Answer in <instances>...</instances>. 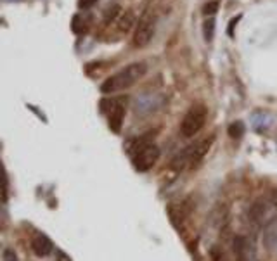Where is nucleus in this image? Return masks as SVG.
<instances>
[{
  "label": "nucleus",
  "mask_w": 277,
  "mask_h": 261,
  "mask_svg": "<svg viewBox=\"0 0 277 261\" xmlns=\"http://www.w3.org/2000/svg\"><path fill=\"white\" fill-rule=\"evenodd\" d=\"M146 73H148L146 63H133L125 69H121V71H118L116 75L109 76V78L101 85V92L115 93V92L125 90V88H130L132 85H135Z\"/></svg>",
  "instance_id": "obj_1"
},
{
  "label": "nucleus",
  "mask_w": 277,
  "mask_h": 261,
  "mask_svg": "<svg viewBox=\"0 0 277 261\" xmlns=\"http://www.w3.org/2000/svg\"><path fill=\"white\" fill-rule=\"evenodd\" d=\"M211 144H213V137H206V138H203V140L196 142L194 145H189V147L184 149L177 158L173 159L172 168L178 171V170H184L186 165L196 166L198 163H201L203 158L208 154Z\"/></svg>",
  "instance_id": "obj_2"
},
{
  "label": "nucleus",
  "mask_w": 277,
  "mask_h": 261,
  "mask_svg": "<svg viewBox=\"0 0 277 261\" xmlns=\"http://www.w3.org/2000/svg\"><path fill=\"white\" fill-rule=\"evenodd\" d=\"M206 118H208V109L203 104H196L187 111V114L184 116L180 123V133L182 137L191 138L194 137L199 130L205 126L206 123Z\"/></svg>",
  "instance_id": "obj_3"
},
{
  "label": "nucleus",
  "mask_w": 277,
  "mask_h": 261,
  "mask_svg": "<svg viewBox=\"0 0 277 261\" xmlns=\"http://www.w3.org/2000/svg\"><path fill=\"white\" fill-rule=\"evenodd\" d=\"M158 159H160V147L154 144L146 145L144 149H141L132 156L133 166L137 171H149L158 163Z\"/></svg>",
  "instance_id": "obj_4"
},
{
  "label": "nucleus",
  "mask_w": 277,
  "mask_h": 261,
  "mask_svg": "<svg viewBox=\"0 0 277 261\" xmlns=\"http://www.w3.org/2000/svg\"><path fill=\"white\" fill-rule=\"evenodd\" d=\"M156 30V21H154L153 16L144 14L138 19V24L135 28V35H133V45L135 47H146L151 42Z\"/></svg>",
  "instance_id": "obj_5"
},
{
  "label": "nucleus",
  "mask_w": 277,
  "mask_h": 261,
  "mask_svg": "<svg viewBox=\"0 0 277 261\" xmlns=\"http://www.w3.org/2000/svg\"><path fill=\"white\" fill-rule=\"evenodd\" d=\"M163 106V97L156 93H142L135 99V113L141 116L156 113Z\"/></svg>",
  "instance_id": "obj_6"
},
{
  "label": "nucleus",
  "mask_w": 277,
  "mask_h": 261,
  "mask_svg": "<svg viewBox=\"0 0 277 261\" xmlns=\"http://www.w3.org/2000/svg\"><path fill=\"white\" fill-rule=\"evenodd\" d=\"M232 251H234L236 261H251L255 254L253 244L244 235H236L232 240Z\"/></svg>",
  "instance_id": "obj_7"
},
{
  "label": "nucleus",
  "mask_w": 277,
  "mask_h": 261,
  "mask_svg": "<svg viewBox=\"0 0 277 261\" xmlns=\"http://www.w3.org/2000/svg\"><path fill=\"white\" fill-rule=\"evenodd\" d=\"M277 201H270V199H258V201L253 202V206L250 207V220L253 223H262L263 220L267 218L268 215V210H270L272 206H275Z\"/></svg>",
  "instance_id": "obj_8"
},
{
  "label": "nucleus",
  "mask_w": 277,
  "mask_h": 261,
  "mask_svg": "<svg viewBox=\"0 0 277 261\" xmlns=\"http://www.w3.org/2000/svg\"><path fill=\"white\" fill-rule=\"evenodd\" d=\"M108 121H109V128L113 130L115 133H120L121 130V123H123V118H125V104L123 100H115L108 113Z\"/></svg>",
  "instance_id": "obj_9"
},
{
  "label": "nucleus",
  "mask_w": 277,
  "mask_h": 261,
  "mask_svg": "<svg viewBox=\"0 0 277 261\" xmlns=\"http://www.w3.org/2000/svg\"><path fill=\"white\" fill-rule=\"evenodd\" d=\"M31 249L36 256H40V258H45L52 252L54 249V244H52V240L47 237V235L43 234H36L33 240H31Z\"/></svg>",
  "instance_id": "obj_10"
},
{
  "label": "nucleus",
  "mask_w": 277,
  "mask_h": 261,
  "mask_svg": "<svg viewBox=\"0 0 277 261\" xmlns=\"http://www.w3.org/2000/svg\"><path fill=\"white\" fill-rule=\"evenodd\" d=\"M272 125V116L267 111H255L251 114V126H253L255 132L263 133L270 128Z\"/></svg>",
  "instance_id": "obj_11"
},
{
  "label": "nucleus",
  "mask_w": 277,
  "mask_h": 261,
  "mask_svg": "<svg viewBox=\"0 0 277 261\" xmlns=\"http://www.w3.org/2000/svg\"><path fill=\"white\" fill-rule=\"evenodd\" d=\"M263 244H265L267 249H277V230L274 225H268L263 232Z\"/></svg>",
  "instance_id": "obj_12"
},
{
  "label": "nucleus",
  "mask_w": 277,
  "mask_h": 261,
  "mask_svg": "<svg viewBox=\"0 0 277 261\" xmlns=\"http://www.w3.org/2000/svg\"><path fill=\"white\" fill-rule=\"evenodd\" d=\"M215 24H217V21H215L213 18H208L205 23H203V36H205L206 42H211L215 36Z\"/></svg>",
  "instance_id": "obj_13"
},
{
  "label": "nucleus",
  "mask_w": 277,
  "mask_h": 261,
  "mask_svg": "<svg viewBox=\"0 0 277 261\" xmlns=\"http://www.w3.org/2000/svg\"><path fill=\"white\" fill-rule=\"evenodd\" d=\"M227 132H229V137L232 138H241L244 135V132H246V126H244L243 121H234V123H230V126L227 128Z\"/></svg>",
  "instance_id": "obj_14"
},
{
  "label": "nucleus",
  "mask_w": 277,
  "mask_h": 261,
  "mask_svg": "<svg viewBox=\"0 0 277 261\" xmlns=\"http://www.w3.org/2000/svg\"><path fill=\"white\" fill-rule=\"evenodd\" d=\"M71 28H73V31H75L76 35H81V33H85V31H87V23H85V19L81 18L80 14H76L75 18H73Z\"/></svg>",
  "instance_id": "obj_15"
},
{
  "label": "nucleus",
  "mask_w": 277,
  "mask_h": 261,
  "mask_svg": "<svg viewBox=\"0 0 277 261\" xmlns=\"http://www.w3.org/2000/svg\"><path fill=\"white\" fill-rule=\"evenodd\" d=\"M132 24H133V14H132V11H127L123 18H121V21H120V30L121 31H128Z\"/></svg>",
  "instance_id": "obj_16"
},
{
  "label": "nucleus",
  "mask_w": 277,
  "mask_h": 261,
  "mask_svg": "<svg viewBox=\"0 0 277 261\" xmlns=\"http://www.w3.org/2000/svg\"><path fill=\"white\" fill-rule=\"evenodd\" d=\"M121 11V7L120 6H113V7H109L108 11H106V14H104V21L106 23H109V21H113V19L118 16V12Z\"/></svg>",
  "instance_id": "obj_17"
},
{
  "label": "nucleus",
  "mask_w": 277,
  "mask_h": 261,
  "mask_svg": "<svg viewBox=\"0 0 277 261\" xmlns=\"http://www.w3.org/2000/svg\"><path fill=\"white\" fill-rule=\"evenodd\" d=\"M217 11H218V2H208V4H205V7H203V14H205L206 18L208 16L211 18Z\"/></svg>",
  "instance_id": "obj_18"
},
{
  "label": "nucleus",
  "mask_w": 277,
  "mask_h": 261,
  "mask_svg": "<svg viewBox=\"0 0 277 261\" xmlns=\"http://www.w3.org/2000/svg\"><path fill=\"white\" fill-rule=\"evenodd\" d=\"M4 261H18V256H16L14 249H11V247H7V249H4Z\"/></svg>",
  "instance_id": "obj_19"
},
{
  "label": "nucleus",
  "mask_w": 277,
  "mask_h": 261,
  "mask_svg": "<svg viewBox=\"0 0 277 261\" xmlns=\"http://www.w3.org/2000/svg\"><path fill=\"white\" fill-rule=\"evenodd\" d=\"M94 4H97V0H80L78 7H80V9H90Z\"/></svg>",
  "instance_id": "obj_20"
},
{
  "label": "nucleus",
  "mask_w": 277,
  "mask_h": 261,
  "mask_svg": "<svg viewBox=\"0 0 277 261\" xmlns=\"http://www.w3.org/2000/svg\"><path fill=\"white\" fill-rule=\"evenodd\" d=\"M239 19H241V18H234V19H232V21L229 23V30H227V35H229V36H234V26L238 24Z\"/></svg>",
  "instance_id": "obj_21"
},
{
  "label": "nucleus",
  "mask_w": 277,
  "mask_h": 261,
  "mask_svg": "<svg viewBox=\"0 0 277 261\" xmlns=\"http://www.w3.org/2000/svg\"><path fill=\"white\" fill-rule=\"evenodd\" d=\"M56 254H58V261H71V258L64 254L63 251H58V252H56Z\"/></svg>",
  "instance_id": "obj_22"
}]
</instances>
